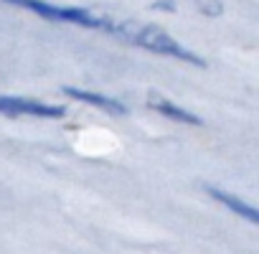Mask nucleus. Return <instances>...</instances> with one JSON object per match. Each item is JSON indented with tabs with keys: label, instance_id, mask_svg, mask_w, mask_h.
<instances>
[{
	"label": "nucleus",
	"instance_id": "20e7f679",
	"mask_svg": "<svg viewBox=\"0 0 259 254\" xmlns=\"http://www.w3.org/2000/svg\"><path fill=\"white\" fill-rule=\"evenodd\" d=\"M64 94L81 102V104H89V107H97L102 112H109V114H127V107L112 97H104V94H97V92H87V89H76V87H64Z\"/></svg>",
	"mask_w": 259,
	"mask_h": 254
},
{
	"label": "nucleus",
	"instance_id": "39448f33",
	"mask_svg": "<svg viewBox=\"0 0 259 254\" xmlns=\"http://www.w3.org/2000/svg\"><path fill=\"white\" fill-rule=\"evenodd\" d=\"M148 107L155 109V112H160V114L168 117V119L181 122V124H191V127H201V124H203L201 117H196L193 112L183 109L181 104H176V102H170V99H165V97H160V94H150V97H148Z\"/></svg>",
	"mask_w": 259,
	"mask_h": 254
},
{
	"label": "nucleus",
	"instance_id": "0eeeda50",
	"mask_svg": "<svg viewBox=\"0 0 259 254\" xmlns=\"http://www.w3.org/2000/svg\"><path fill=\"white\" fill-rule=\"evenodd\" d=\"M198 8H201L206 16H219V13L224 11L221 0H198Z\"/></svg>",
	"mask_w": 259,
	"mask_h": 254
},
{
	"label": "nucleus",
	"instance_id": "f257e3e1",
	"mask_svg": "<svg viewBox=\"0 0 259 254\" xmlns=\"http://www.w3.org/2000/svg\"><path fill=\"white\" fill-rule=\"evenodd\" d=\"M112 36H117V38H122L127 44H133V46H140V49H145L150 54H158V56H170V59H178L183 64H191V66H206V61L201 56H196L183 44H178L168 31H163L158 26H150V23L114 21Z\"/></svg>",
	"mask_w": 259,
	"mask_h": 254
},
{
	"label": "nucleus",
	"instance_id": "7ed1b4c3",
	"mask_svg": "<svg viewBox=\"0 0 259 254\" xmlns=\"http://www.w3.org/2000/svg\"><path fill=\"white\" fill-rule=\"evenodd\" d=\"M0 114H8V117H46V119H56V117H64L66 109L59 107V104H46V102L26 99V97L0 94Z\"/></svg>",
	"mask_w": 259,
	"mask_h": 254
},
{
	"label": "nucleus",
	"instance_id": "423d86ee",
	"mask_svg": "<svg viewBox=\"0 0 259 254\" xmlns=\"http://www.w3.org/2000/svg\"><path fill=\"white\" fill-rule=\"evenodd\" d=\"M206 191H208L211 198H216L221 206H226V208L234 211L236 216H241V219H246V221H251V224H259V208H256V206H251V203H246V201H241V198H236V196H231V193H226V191H219V188H213V186H208Z\"/></svg>",
	"mask_w": 259,
	"mask_h": 254
},
{
	"label": "nucleus",
	"instance_id": "f03ea898",
	"mask_svg": "<svg viewBox=\"0 0 259 254\" xmlns=\"http://www.w3.org/2000/svg\"><path fill=\"white\" fill-rule=\"evenodd\" d=\"M0 3H8V6H18L26 8L31 13H36L44 21L51 23H69V26H81V28H92V31H104L112 33L114 21L97 16L92 11L84 8H71V6H56V3H46V0H0Z\"/></svg>",
	"mask_w": 259,
	"mask_h": 254
}]
</instances>
